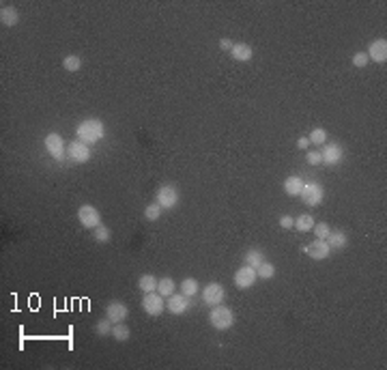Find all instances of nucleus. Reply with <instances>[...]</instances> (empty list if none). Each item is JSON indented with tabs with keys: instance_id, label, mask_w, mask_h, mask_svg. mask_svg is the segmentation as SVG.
<instances>
[{
	"instance_id": "obj_8",
	"label": "nucleus",
	"mask_w": 387,
	"mask_h": 370,
	"mask_svg": "<svg viewBox=\"0 0 387 370\" xmlns=\"http://www.w3.org/2000/svg\"><path fill=\"white\" fill-rule=\"evenodd\" d=\"M67 155L71 162H76V164H86L88 159H91V147L88 144H84L82 140H74L69 144V149H67Z\"/></svg>"
},
{
	"instance_id": "obj_18",
	"label": "nucleus",
	"mask_w": 387,
	"mask_h": 370,
	"mask_svg": "<svg viewBox=\"0 0 387 370\" xmlns=\"http://www.w3.org/2000/svg\"><path fill=\"white\" fill-rule=\"evenodd\" d=\"M303 179L301 176H297V174H293V176H288V179L284 181V192L288 196H299L301 194V190H303Z\"/></svg>"
},
{
	"instance_id": "obj_32",
	"label": "nucleus",
	"mask_w": 387,
	"mask_h": 370,
	"mask_svg": "<svg viewBox=\"0 0 387 370\" xmlns=\"http://www.w3.org/2000/svg\"><path fill=\"white\" fill-rule=\"evenodd\" d=\"M110 323H112V321H110L108 317H106V319H101V321H97V323H95V332L99 334V336H108V334L112 332Z\"/></svg>"
},
{
	"instance_id": "obj_7",
	"label": "nucleus",
	"mask_w": 387,
	"mask_h": 370,
	"mask_svg": "<svg viewBox=\"0 0 387 370\" xmlns=\"http://www.w3.org/2000/svg\"><path fill=\"white\" fill-rule=\"evenodd\" d=\"M258 273L254 267H249V265H243L241 269L235 271V286L241 288V291H245V288H252L254 282H256Z\"/></svg>"
},
{
	"instance_id": "obj_12",
	"label": "nucleus",
	"mask_w": 387,
	"mask_h": 370,
	"mask_svg": "<svg viewBox=\"0 0 387 370\" xmlns=\"http://www.w3.org/2000/svg\"><path fill=\"white\" fill-rule=\"evenodd\" d=\"M106 317L112 321V323H123V321L129 317V308L123 301L114 299V301H110L106 305Z\"/></svg>"
},
{
	"instance_id": "obj_35",
	"label": "nucleus",
	"mask_w": 387,
	"mask_h": 370,
	"mask_svg": "<svg viewBox=\"0 0 387 370\" xmlns=\"http://www.w3.org/2000/svg\"><path fill=\"white\" fill-rule=\"evenodd\" d=\"M280 226L282 228H293L295 226V218H290V215H282V218H280Z\"/></svg>"
},
{
	"instance_id": "obj_36",
	"label": "nucleus",
	"mask_w": 387,
	"mask_h": 370,
	"mask_svg": "<svg viewBox=\"0 0 387 370\" xmlns=\"http://www.w3.org/2000/svg\"><path fill=\"white\" fill-rule=\"evenodd\" d=\"M232 45H235V43H232L230 39H226V37L220 41V47H222V50H226V52H230V50H232Z\"/></svg>"
},
{
	"instance_id": "obj_21",
	"label": "nucleus",
	"mask_w": 387,
	"mask_h": 370,
	"mask_svg": "<svg viewBox=\"0 0 387 370\" xmlns=\"http://www.w3.org/2000/svg\"><path fill=\"white\" fill-rule=\"evenodd\" d=\"M110 336L114 338L116 342H127L129 336H132V332H129V327H127L125 323H114V325H112Z\"/></svg>"
},
{
	"instance_id": "obj_27",
	"label": "nucleus",
	"mask_w": 387,
	"mask_h": 370,
	"mask_svg": "<svg viewBox=\"0 0 387 370\" xmlns=\"http://www.w3.org/2000/svg\"><path fill=\"white\" fill-rule=\"evenodd\" d=\"M308 140H310V144H316V147H320V144H327V132L322 130V127H314Z\"/></svg>"
},
{
	"instance_id": "obj_3",
	"label": "nucleus",
	"mask_w": 387,
	"mask_h": 370,
	"mask_svg": "<svg viewBox=\"0 0 387 370\" xmlns=\"http://www.w3.org/2000/svg\"><path fill=\"white\" fill-rule=\"evenodd\" d=\"M179 190L174 188V185L170 183H166V185H159V190H157V205L161 209H174L176 205H179Z\"/></svg>"
},
{
	"instance_id": "obj_28",
	"label": "nucleus",
	"mask_w": 387,
	"mask_h": 370,
	"mask_svg": "<svg viewBox=\"0 0 387 370\" xmlns=\"http://www.w3.org/2000/svg\"><path fill=\"white\" fill-rule=\"evenodd\" d=\"M62 67L67 69V71H80V67H82V60H80V56L69 54L67 58L62 60Z\"/></svg>"
},
{
	"instance_id": "obj_11",
	"label": "nucleus",
	"mask_w": 387,
	"mask_h": 370,
	"mask_svg": "<svg viewBox=\"0 0 387 370\" xmlns=\"http://www.w3.org/2000/svg\"><path fill=\"white\" fill-rule=\"evenodd\" d=\"M320 157H322V164L338 166L342 162V157H344V151H342V147L338 142H332V144H325V147H322Z\"/></svg>"
},
{
	"instance_id": "obj_10",
	"label": "nucleus",
	"mask_w": 387,
	"mask_h": 370,
	"mask_svg": "<svg viewBox=\"0 0 387 370\" xmlns=\"http://www.w3.org/2000/svg\"><path fill=\"white\" fill-rule=\"evenodd\" d=\"M305 250V254L310 256V259H314V261H325L329 254H332V248H329V243L325 239H314L310 245H305L303 248Z\"/></svg>"
},
{
	"instance_id": "obj_23",
	"label": "nucleus",
	"mask_w": 387,
	"mask_h": 370,
	"mask_svg": "<svg viewBox=\"0 0 387 370\" xmlns=\"http://www.w3.org/2000/svg\"><path fill=\"white\" fill-rule=\"evenodd\" d=\"M314 224H316V222H314L312 215H310V213H303V215H299V218L295 220V228L299 230V232H308V230L314 228Z\"/></svg>"
},
{
	"instance_id": "obj_20",
	"label": "nucleus",
	"mask_w": 387,
	"mask_h": 370,
	"mask_svg": "<svg viewBox=\"0 0 387 370\" xmlns=\"http://www.w3.org/2000/svg\"><path fill=\"white\" fill-rule=\"evenodd\" d=\"M265 263V252L263 250H258V248H252V250H247L245 252V265H249V267H261V265Z\"/></svg>"
},
{
	"instance_id": "obj_9",
	"label": "nucleus",
	"mask_w": 387,
	"mask_h": 370,
	"mask_svg": "<svg viewBox=\"0 0 387 370\" xmlns=\"http://www.w3.org/2000/svg\"><path fill=\"white\" fill-rule=\"evenodd\" d=\"M224 297H226L224 286L217 284V282H209V284L203 288V301H205L207 305H220V303L224 301Z\"/></svg>"
},
{
	"instance_id": "obj_22",
	"label": "nucleus",
	"mask_w": 387,
	"mask_h": 370,
	"mask_svg": "<svg viewBox=\"0 0 387 370\" xmlns=\"http://www.w3.org/2000/svg\"><path fill=\"white\" fill-rule=\"evenodd\" d=\"M157 284H159V280L155 276H151V273H147V276H140V280H138V286H140L142 293L157 291Z\"/></svg>"
},
{
	"instance_id": "obj_16",
	"label": "nucleus",
	"mask_w": 387,
	"mask_h": 370,
	"mask_svg": "<svg viewBox=\"0 0 387 370\" xmlns=\"http://www.w3.org/2000/svg\"><path fill=\"white\" fill-rule=\"evenodd\" d=\"M232 58L239 60V63H247V60H252V56H254V50H252V45H247V43H235L232 45Z\"/></svg>"
},
{
	"instance_id": "obj_14",
	"label": "nucleus",
	"mask_w": 387,
	"mask_h": 370,
	"mask_svg": "<svg viewBox=\"0 0 387 370\" xmlns=\"http://www.w3.org/2000/svg\"><path fill=\"white\" fill-rule=\"evenodd\" d=\"M45 149L54 159H58L60 162V159L64 157V142L60 138V134H47L45 136Z\"/></svg>"
},
{
	"instance_id": "obj_4",
	"label": "nucleus",
	"mask_w": 387,
	"mask_h": 370,
	"mask_svg": "<svg viewBox=\"0 0 387 370\" xmlns=\"http://www.w3.org/2000/svg\"><path fill=\"white\" fill-rule=\"evenodd\" d=\"M78 220L80 224H82L84 228H97L101 224V213H99V209L93 207V205H82L78 209Z\"/></svg>"
},
{
	"instance_id": "obj_5",
	"label": "nucleus",
	"mask_w": 387,
	"mask_h": 370,
	"mask_svg": "<svg viewBox=\"0 0 387 370\" xmlns=\"http://www.w3.org/2000/svg\"><path fill=\"white\" fill-rule=\"evenodd\" d=\"M301 200L305 205H310V207H316L322 203V196H325V192H322L320 188V183L316 181H308V183H303V190H301Z\"/></svg>"
},
{
	"instance_id": "obj_24",
	"label": "nucleus",
	"mask_w": 387,
	"mask_h": 370,
	"mask_svg": "<svg viewBox=\"0 0 387 370\" xmlns=\"http://www.w3.org/2000/svg\"><path fill=\"white\" fill-rule=\"evenodd\" d=\"M179 288H181V293H183L185 297H194V295L198 293L200 286H198V280H196V278H185Z\"/></svg>"
},
{
	"instance_id": "obj_6",
	"label": "nucleus",
	"mask_w": 387,
	"mask_h": 370,
	"mask_svg": "<svg viewBox=\"0 0 387 370\" xmlns=\"http://www.w3.org/2000/svg\"><path fill=\"white\" fill-rule=\"evenodd\" d=\"M142 308H144V312H147V315H151V317H159L161 312L166 310V301H164V297H161L157 291H153V293H147V295H144Z\"/></svg>"
},
{
	"instance_id": "obj_30",
	"label": "nucleus",
	"mask_w": 387,
	"mask_h": 370,
	"mask_svg": "<svg viewBox=\"0 0 387 370\" xmlns=\"http://www.w3.org/2000/svg\"><path fill=\"white\" fill-rule=\"evenodd\" d=\"M314 235H316V239H327L329 235H332V226H329L327 222H318V224H314Z\"/></svg>"
},
{
	"instance_id": "obj_29",
	"label": "nucleus",
	"mask_w": 387,
	"mask_h": 370,
	"mask_svg": "<svg viewBox=\"0 0 387 370\" xmlns=\"http://www.w3.org/2000/svg\"><path fill=\"white\" fill-rule=\"evenodd\" d=\"M161 211H164V209H161L157 203H151L147 209H144V218H147L149 222H155V220H159Z\"/></svg>"
},
{
	"instance_id": "obj_17",
	"label": "nucleus",
	"mask_w": 387,
	"mask_h": 370,
	"mask_svg": "<svg viewBox=\"0 0 387 370\" xmlns=\"http://www.w3.org/2000/svg\"><path fill=\"white\" fill-rule=\"evenodd\" d=\"M325 241L329 243L332 250H344V248L349 245V235H346L344 230H332V235H329Z\"/></svg>"
},
{
	"instance_id": "obj_37",
	"label": "nucleus",
	"mask_w": 387,
	"mask_h": 370,
	"mask_svg": "<svg viewBox=\"0 0 387 370\" xmlns=\"http://www.w3.org/2000/svg\"><path fill=\"white\" fill-rule=\"evenodd\" d=\"M297 147H299V149H308V147H310V140H308V138H299V140H297Z\"/></svg>"
},
{
	"instance_id": "obj_1",
	"label": "nucleus",
	"mask_w": 387,
	"mask_h": 370,
	"mask_svg": "<svg viewBox=\"0 0 387 370\" xmlns=\"http://www.w3.org/2000/svg\"><path fill=\"white\" fill-rule=\"evenodd\" d=\"M76 136H78V140H82L84 144L91 147V144H95L97 140H101L106 136V127H103L99 118H86L78 125Z\"/></svg>"
},
{
	"instance_id": "obj_19",
	"label": "nucleus",
	"mask_w": 387,
	"mask_h": 370,
	"mask_svg": "<svg viewBox=\"0 0 387 370\" xmlns=\"http://www.w3.org/2000/svg\"><path fill=\"white\" fill-rule=\"evenodd\" d=\"M0 22H3V26H15V24L20 22V13L13 9V7H3V11H0Z\"/></svg>"
},
{
	"instance_id": "obj_34",
	"label": "nucleus",
	"mask_w": 387,
	"mask_h": 370,
	"mask_svg": "<svg viewBox=\"0 0 387 370\" xmlns=\"http://www.w3.org/2000/svg\"><path fill=\"white\" fill-rule=\"evenodd\" d=\"M353 65L355 67H366L368 65V54L366 52H357L353 56Z\"/></svg>"
},
{
	"instance_id": "obj_2",
	"label": "nucleus",
	"mask_w": 387,
	"mask_h": 370,
	"mask_svg": "<svg viewBox=\"0 0 387 370\" xmlns=\"http://www.w3.org/2000/svg\"><path fill=\"white\" fill-rule=\"evenodd\" d=\"M209 323H211V327L224 332V329H230L235 325V315H232V310L228 305H222V303L213 305L211 312H209Z\"/></svg>"
},
{
	"instance_id": "obj_31",
	"label": "nucleus",
	"mask_w": 387,
	"mask_h": 370,
	"mask_svg": "<svg viewBox=\"0 0 387 370\" xmlns=\"http://www.w3.org/2000/svg\"><path fill=\"white\" fill-rule=\"evenodd\" d=\"M95 239L99 241V243H108V241L112 239V232L108 226H103V224H99V226L95 228Z\"/></svg>"
},
{
	"instance_id": "obj_26",
	"label": "nucleus",
	"mask_w": 387,
	"mask_h": 370,
	"mask_svg": "<svg viewBox=\"0 0 387 370\" xmlns=\"http://www.w3.org/2000/svg\"><path fill=\"white\" fill-rule=\"evenodd\" d=\"M256 273H258V278H263V280H271L273 276H276V265L265 261L261 267H256Z\"/></svg>"
},
{
	"instance_id": "obj_15",
	"label": "nucleus",
	"mask_w": 387,
	"mask_h": 370,
	"mask_svg": "<svg viewBox=\"0 0 387 370\" xmlns=\"http://www.w3.org/2000/svg\"><path fill=\"white\" fill-rule=\"evenodd\" d=\"M166 308L172 312V315H183V312H187L189 308V297H185L183 293L181 295H170L168 297V303H166Z\"/></svg>"
},
{
	"instance_id": "obj_25",
	"label": "nucleus",
	"mask_w": 387,
	"mask_h": 370,
	"mask_svg": "<svg viewBox=\"0 0 387 370\" xmlns=\"http://www.w3.org/2000/svg\"><path fill=\"white\" fill-rule=\"evenodd\" d=\"M174 280L172 278H161L159 280V284H157V293L161 295V297H170V295H174Z\"/></svg>"
},
{
	"instance_id": "obj_13",
	"label": "nucleus",
	"mask_w": 387,
	"mask_h": 370,
	"mask_svg": "<svg viewBox=\"0 0 387 370\" xmlns=\"http://www.w3.org/2000/svg\"><path fill=\"white\" fill-rule=\"evenodd\" d=\"M368 60H374L378 65H385L387 63V41L385 39H376V41L370 43L368 47Z\"/></svg>"
},
{
	"instance_id": "obj_33",
	"label": "nucleus",
	"mask_w": 387,
	"mask_h": 370,
	"mask_svg": "<svg viewBox=\"0 0 387 370\" xmlns=\"http://www.w3.org/2000/svg\"><path fill=\"white\" fill-rule=\"evenodd\" d=\"M305 162H308L310 166H318V164H322L320 151H308V155H305Z\"/></svg>"
}]
</instances>
